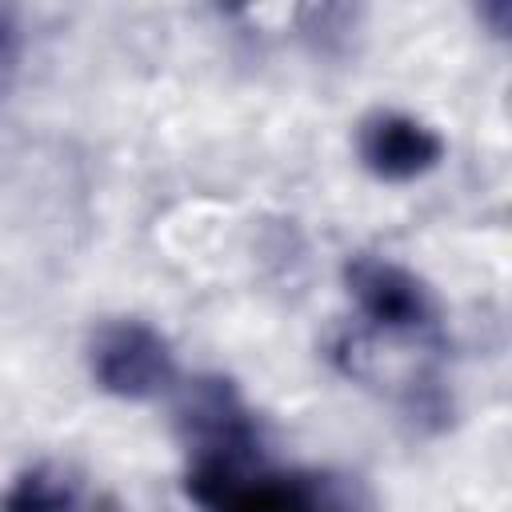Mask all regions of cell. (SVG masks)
Segmentation results:
<instances>
[{"instance_id": "6da1fadb", "label": "cell", "mask_w": 512, "mask_h": 512, "mask_svg": "<svg viewBox=\"0 0 512 512\" xmlns=\"http://www.w3.org/2000/svg\"><path fill=\"white\" fill-rule=\"evenodd\" d=\"M184 496L200 512H348L332 476L272 468L260 456L188 460Z\"/></svg>"}, {"instance_id": "7a4b0ae2", "label": "cell", "mask_w": 512, "mask_h": 512, "mask_svg": "<svg viewBox=\"0 0 512 512\" xmlns=\"http://www.w3.org/2000/svg\"><path fill=\"white\" fill-rule=\"evenodd\" d=\"M88 372L96 388L116 400H152L176 384V352L148 320L116 316L92 332Z\"/></svg>"}, {"instance_id": "3957f363", "label": "cell", "mask_w": 512, "mask_h": 512, "mask_svg": "<svg viewBox=\"0 0 512 512\" xmlns=\"http://www.w3.org/2000/svg\"><path fill=\"white\" fill-rule=\"evenodd\" d=\"M176 432L192 460L260 456V424L228 376H196L176 400Z\"/></svg>"}, {"instance_id": "277c9868", "label": "cell", "mask_w": 512, "mask_h": 512, "mask_svg": "<svg viewBox=\"0 0 512 512\" xmlns=\"http://www.w3.org/2000/svg\"><path fill=\"white\" fill-rule=\"evenodd\" d=\"M344 288L356 308L384 332H432L436 328V296L432 288L404 264L384 256H352L344 264Z\"/></svg>"}, {"instance_id": "5b68a950", "label": "cell", "mask_w": 512, "mask_h": 512, "mask_svg": "<svg viewBox=\"0 0 512 512\" xmlns=\"http://www.w3.org/2000/svg\"><path fill=\"white\" fill-rule=\"evenodd\" d=\"M356 156L376 180L408 184L444 160V136L408 112L376 108L356 128Z\"/></svg>"}, {"instance_id": "8992f818", "label": "cell", "mask_w": 512, "mask_h": 512, "mask_svg": "<svg viewBox=\"0 0 512 512\" xmlns=\"http://www.w3.org/2000/svg\"><path fill=\"white\" fill-rule=\"evenodd\" d=\"M0 512H80V488L64 472L36 464L12 480Z\"/></svg>"}, {"instance_id": "52a82bcc", "label": "cell", "mask_w": 512, "mask_h": 512, "mask_svg": "<svg viewBox=\"0 0 512 512\" xmlns=\"http://www.w3.org/2000/svg\"><path fill=\"white\" fill-rule=\"evenodd\" d=\"M480 20H488L492 32L504 36L512 28V4L508 0H488V4H480Z\"/></svg>"}, {"instance_id": "ba28073f", "label": "cell", "mask_w": 512, "mask_h": 512, "mask_svg": "<svg viewBox=\"0 0 512 512\" xmlns=\"http://www.w3.org/2000/svg\"><path fill=\"white\" fill-rule=\"evenodd\" d=\"M12 64H16V32H12V24L0 16V84H4V76L12 72Z\"/></svg>"}]
</instances>
